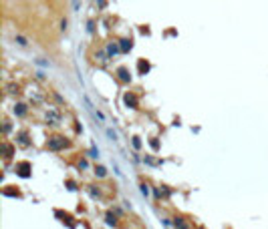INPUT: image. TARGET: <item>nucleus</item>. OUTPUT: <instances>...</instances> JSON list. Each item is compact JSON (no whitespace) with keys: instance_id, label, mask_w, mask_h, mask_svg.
<instances>
[{"instance_id":"obj_1","label":"nucleus","mask_w":268,"mask_h":229,"mask_svg":"<svg viewBox=\"0 0 268 229\" xmlns=\"http://www.w3.org/2000/svg\"><path fill=\"white\" fill-rule=\"evenodd\" d=\"M65 145H67V141H65V139H61V137H54V139H50V141H49L50 149H63Z\"/></svg>"},{"instance_id":"obj_2","label":"nucleus","mask_w":268,"mask_h":229,"mask_svg":"<svg viewBox=\"0 0 268 229\" xmlns=\"http://www.w3.org/2000/svg\"><path fill=\"white\" fill-rule=\"evenodd\" d=\"M125 105H129V107H135V105H137V99H135L133 95H129V92H127V95H125Z\"/></svg>"},{"instance_id":"obj_3","label":"nucleus","mask_w":268,"mask_h":229,"mask_svg":"<svg viewBox=\"0 0 268 229\" xmlns=\"http://www.w3.org/2000/svg\"><path fill=\"white\" fill-rule=\"evenodd\" d=\"M147 70H149V62H145V61H139V73H141V74H145Z\"/></svg>"},{"instance_id":"obj_4","label":"nucleus","mask_w":268,"mask_h":229,"mask_svg":"<svg viewBox=\"0 0 268 229\" xmlns=\"http://www.w3.org/2000/svg\"><path fill=\"white\" fill-rule=\"evenodd\" d=\"M14 40H16V44H20V46H24V48H26V46H28V40H26V38H24V36H16V38H14Z\"/></svg>"},{"instance_id":"obj_5","label":"nucleus","mask_w":268,"mask_h":229,"mask_svg":"<svg viewBox=\"0 0 268 229\" xmlns=\"http://www.w3.org/2000/svg\"><path fill=\"white\" fill-rule=\"evenodd\" d=\"M121 50H123V52L131 50V40H121Z\"/></svg>"},{"instance_id":"obj_6","label":"nucleus","mask_w":268,"mask_h":229,"mask_svg":"<svg viewBox=\"0 0 268 229\" xmlns=\"http://www.w3.org/2000/svg\"><path fill=\"white\" fill-rule=\"evenodd\" d=\"M26 169H28V163H22V165H20V175H22V177H28V171H26Z\"/></svg>"},{"instance_id":"obj_7","label":"nucleus","mask_w":268,"mask_h":229,"mask_svg":"<svg viewBox=\"0 0 268 229\" xmlns=\"http://www.w3.org/2000/svg\"><path fill=\"white\" fill-rule=\"evenodd\" d=\"M117 50H119V48H117V44H113V42H111V44H107V52L111 54V56H113L115 52H117Z\"/></svg>"},{"instance_id":"obj_8","label":"nucleus","mask_w":268,"mask_h":229,"mask_svg":"<svg viewBox=\"0 0 268 229\" xmlns=\"http://www.w3.org/2000/svg\"><path fill=\"white\" fill-rule=\"evenodd\" d=\"M119 74H121V79H123V80H129V79H131L129 73H127V69H119Z\"/></svg>"},{"instance_id":"obj_9","label":"nucleus","mask_w":268,"mask_h":229,"mask_svg":"<svg viewBox=\"0 0 268 229\" xmlns=\"http://www.w3.org/2000/svg\"><path fill=\"white\" fill-rule=\"evenodd\" d=\"M107 137L111 139V141H117V133H115L113 129H107Z\"/></svg>"},{"instance_id":"obj_10","label":"nucleus","mask_w":268,"mask_h":229,"mask_svg":"<svg viewBox=\"0 0 268 229\" xmlns=\"http://www.w3.org/2000/svg\"><path fill=\"white\" fill-rule=\"evenodd\" d=\"M89 157H93V159H97V157H99V149H95V147H93V149L89 151Z\"/></svg>"},{"instance_id":"obj_11","label":"nucleus","mask_w":268,"mask_h":229,"mask_svg":"<svg viewBox=\"0 0 268 229\" xmlns=\"http://www.w3.org/2000/svg\"><path fill=\"white\" fill-rule=\"evenodd\" d=\"M14 113H18V115H24V113H26V109H24V105H18V109H14Z\"/></svg>"},{"instance_id":"obj_12","label":"nucleus","mask_w":268,"mask_h":229,"mask_svg":"<svg viewBox=\"0 0 268 229\" xmlns=\"http://www.w3.org/2000/svg\"><path fill=\"white\" fill-rule=\"evenodd\" d=\"M105 173H107V171H105L103 167H97V175H99V177H105Z\"/></svg>"},{"instance_id":"obj_13","label":"nucleus","mask_w":268,"mask_h":229,"mask_svg":"<svg viewBox=\"0 0 268 229\" xmlns=\"http://www.w3.org/2000/svg\"><path fill=\"white\" fill-rule=\"evenodd\" d=\"M107 223H109V225H115V217H113V215H111V213H109V215H107Z\"/></svg>"},{"instance_id":"obj_14","label":"nucleus","mask_w":268,"mask_h":229,"mask_svg":"<svg viewBox=\"0 0 268 229\" xmlns=\"http://www.w3.org/2000/svg\"><path fill=\"white\" fill-rule=\"evenodd\" d=\"M133 147H135V149H139V147H141V143H139V139H133Z\"/></svg>"},{"instance_id":"obj_15","label":"nucleus","mask_w":268,"mask_h":229,"mask_svg":"<svg viewBox=\"0 0 268 229\" xmlns=\"http://www.w3.org/2000/svg\"><path fill=\"white\" fill-rule=\"evenodd\" d=\"M141 193H143V195H147V193H149V189H147V185H141Z\"/></svg>"},{"instance_id":"obj_16","label":"nucleus","mask_w":268,"mask_h":229,"mask_svg":"<svg viewBox=\"0 0 268 229\" xmlns=\"http://www.w3.org/2000/svg\"><path fill=\"white\" fill-rule=\"evenodd\" d=\"M73 6H75V10H79V0H73Z\"/></svg>"}]
</instances>
